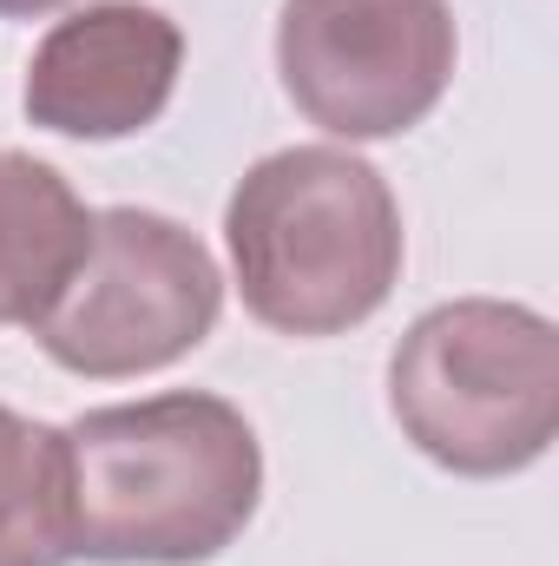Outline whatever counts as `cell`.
<instances>
[{
    "instance_id": "cell-4",
    "label": "cell",
    "mask_w": 559,
    "mask_h": 566,
    "mask_svg": "<svg viewBox=\"0 0 559 566\" xmlns=\"http://www.w3.org/2000/svg\"><path fill=\"white\" fill-rule=\"evenodd\" d=\"M224 277L211 251L158 211H99L93 251L66 296L33 323L40 349L73 376H145L198 349L218 323Z\"/></svg>"
},
{
    "instance_id": "cell-1",
    "label": "cell",
    "mask_w": 559,
    "mask_h": 566,
    "mask_svg": "<svg viewBox=\"0 0 559 566\" xmlns=\"http://www.w3.org/2000/svg\"><path fill=\"white\" fill-rule=\"evenodd\" d=\"M73 547L93 560H211L264 488L251 422L218 396H151L66 428Z\"/></svg>"
},
{
    "instance_id": "cell-6",
    "label": "cell",
    "mask_w": 559,
    "mask_h": 566,
    "mask_svg": "<svg viewBox=\"0 0 559 566\" xmlns=\"http://www.w3.org/2000/svg\"><path fill=\"white\" fill-rule=\"evenodd\" d=\"M184 40L139 0H99L60 20L27 66V113L66 139H126L151 126L178 86Z\"/></svg>"
},
{
    "instance_id": "cell-2",
    "label": "cell",
    "mask_w": 559,
    "mask_h": 566,
    "mask_svg": "<svg viewBox=\"0 0 559 566\" xmlns=\"http://www.w3.org/2000/svg\"><path fill=\"white\" fill-rule=\"evenodd\" d=\"M238 290L283 336H336L389 303L402 211L376 165L336 145H289L244 171L224 211Z\"/></svg>"
},
{
    "instance_id": "cell-8",
    "label": "cell",
    "mask_w": 559,
    "mask_h": 566,
    "mask_svg": "<svg viewBox=\"0 0 559 566\" xmlns=\"http://www.w3.org/2000/svg\"><path fill=\"white\" fill-rule=\"evenodd\" d=\"M73 554L66 428L0 409V566H66Z\"/></svg>"
},
{
    "instance_id": "cell-5",
    "label": "cell",
    "mask_w": 559,
    "mask_h": 566,
    "mask_svg": "<svg viewBox=\"0 0 559 566\" xmlns=\"http://www.w3.org/2000/svg\"><path fill=\"white\" fill-rule=\"evenodd\" d=\"M277 66L309 126L389 139L434 113L454 80L447 0H283Z\"/></svg>"
},
{
    "instance_id": "cell-7",
    "label": "cell",
    "mask_w": 559,
    "mask_h": 566,
    "mask_svg": "<svg viewBox=\"0 0 559 566\" xmlns=\"http://www.w3.org/2000/svg\"><path fill=\"white\" fill-rule=\"evenodd\" d=\"M93 251V211L73 185L27 158L0 151V323H40Z\"/></svg>"
},
{
    "instance_id": "cell-3",
    "label": "cell",
    "mask_w": 559,
    "mask_h": 566,
    "mask_svg": "<svg viewBox=\"0 0 559 566\" xmlns=\"http://www.w3.org/2000/svg\"><path fill=\"white\" fill-rule=\"evenodd\" d=\"M395 422L454 474H514L559 428V336L520 303H441L389 363Z\"/></svg>"
},
{
    "instance_id": "cell-9",
    "label": "cell",
    "mask_w": 559,
    "mask_h": 566,
    "mask_svg": "<svg viewBox=\"0 0 559 566\" xmlns=\"http://www.w3.org/2000/svg\"><path fill=\"white\" fill-rule=\"evenodd\" d=\"M53 7H66V0H0L7 20H33V13H53Z\"/></svg>"
}]
</instances>
